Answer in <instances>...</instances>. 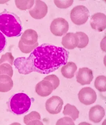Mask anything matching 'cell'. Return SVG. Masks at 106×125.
<instances>
[{
	"label": "cell",
	"mask_w": 106,
	"mask_h": 125,
	"mask_svg": "<svg viewBox=\"0 0 106 125\" xmlns=\"http://www.w3.org/2000/svg\"><path fill=\"white\" fill-rule=\"evenodd\" d=\"M75 34L77 35L79 40V43L77 47L80 49L85 48L89 42L88 36L82 32H77Z\"/></svg>",
	"instance_id": "21"
},
{
	"label": "cell",
	"mask_w": 106,
	"mask_h": 125,
	"mask_svg": "<svg viewBox=\"0 0 106 125\" xmlns=\"http://www.w3.org/2000/svg\"><path fill=\"white\" fill-rule=\"evenodd\" d=\"M79 43L78 37L75 33L69 32L62 38V44L65 48L73 49L77 46Z\"/></svg>",
	"instance_id": "14"
},
{
	"label": "cell",
	"mask_w": 106,
	"mask_h": 125,
	"mask_svg": "<svg viewBox=\"0 0 106 125\" xmlns=\"http://www.w3.org/2000/svg\"><path fill=\"white\" fill-rule=\"evenodd\" d=\"M43 80L50 81L53 85L54 90L56 89L60 84V80L57 76L54 74L51 75L46 76Z\"/></svg>",
	"instance_id": "24"
},
{
	"label": "cell",
	"mask_w": 106,
	"mask_h": 125,
	"mask_svg": "<svg viewBox=\"0 0 106 125\" xmlns=\"http://www.w3.org/2000/svg\"><path fill=\"white\" fill-rule=\"evenodd\" d=\"M77 81L82 85H88L93 79V71L87 67H83L78 70L76 76Z\"/></svg>",
	"instance_id": "11"
},
{
	"label": "cell",
	"mask_w": 106,
	"mask_h": 125,
	"mask_svg": "<svg viewBox=\"0 0 106 125\" xmlns=\"http://www.w3.org/2000/svg\"><path fill=\"white\" fill-rule=\"evenodd\" d=\"M6 41L5 37L0 32V52L5 49L6 45Z\"/></svg>",
	"instance_id": "27"
},
{
	"label": "cell",
	"mask_w": 106,
	"mask_h": 125,
	"mask_svg": "<svg viewBox=\"0 0 106 125\" xmlns=\"http://www.w3.org/2000/svg\"><path fill=\"white\" fill-rule=\"evenodd\" d=\"M90 15L89 10L85 6L78 5L72 9L70 12V17L74 24L80 25L87 22Z\"/></svg>",
	"instance_id": "5"
},
{
	"label": "cell",
	"mask_w": 106,
	"mask_h": 125,
	"mask_svg": "<svg viewBox=\"0 0 106 125\" xmlns=\"http://www.w3.org/2000/svg\"><path fill=\"white\" fill-rule=\"evenodd\" d=\"M13 74V68L11 64L4 63L0 65V75H6L12 77Z\"/></svg>",
	"instance_id": "22"
},
{
	"label": "cell",
	"mask_w": 106,
	"mask_h": 125,
	"mask_svg": "<svg viewBox=\"0 0 106 125\" xmlns=\"http://www.w3.org/2000/svg\"><path fill=\"white\" fill-rule=\"evenodd\" d=\"M69 54L64 48L44 44L36 48L27 58L32 72L48 74L66 64Z\"/></svg>",
	"instance_id": "1"
},
{
	"label": "cell",
	"mask_w": 106,
	"mask_h": 125,
	"mask_svg": "<svg viewBox=\"0 0 106 125\" xmlns=\"http://www.w3.org/2000/svg\"><path fill=\"white\" fill-rule=\"evenodd\" d=\"M105 115V110L102 106L96 105L90 109L89 113V120L95 123L101 121Z\"/></svg>",
	"instance_id": "13"
},
{
	"label": "cell",
	"mask_w": 106,
	"mask_h": 125,
	"mask_svg": "<svg viewBox=\"0 0 106 125\" xmlns=\"http://www.w3.org/2000/svg\"><path fill=\"white\" fill-rule=\"evenodd\" d=\"M63 114L64 115H69L75 121L79 117V112L75 106L67 104L64 107Z\"/></svg>",
	"instance_id": "18"
},
{
	"label": "cell",
	"mask_w": 106,
	"mask_h": 125,
	"mask_svg": "<svg viewBox=\"0 0 106 125\" xmlns=\"http://www.w3.org/2000/svg\"><path fill=\"white\" fill-rule=\"evenodd\" d=\"M13 86L11 77L6 75H0V92H8L12 89Z\"/></svg>",
	"instance_id": "16"
},
{
	"label": "cell",
	"mask_w": 106,
	"mask_h": 125,
	"mask_svg": "<svg viewBox=\"0 0 106 125\" xmlns=\"http://www.w3.org/2000/svg\"><path fill=\"white\" fill-rule=\"evenodd\" d=\"M55 5L61 9H66L72 5L73 0H54Z\"/></svg>",
	"instance_id": "25"
},
{
	"label": "cell",
	"mask_w": 106,
	"mask_h": 125,
	"mask_svg": "<svg viewBox=\"0 0 106 125\" xmlns=\"http://www.w3.org/2000/svg\"><path fill=\"white\" fill-rule=\"evenodd\" d=\"M95 88L100 92L106 91V77L104 75H99L96 78L94 82Z\"/></svg>",
	"instance_id": "19"
},
{
	"label": "cell",
	"mask_w": 106,
	"mask_h": 125,
	"mask_svg": "<svg viewBox=\"0 0 106 125\" xmlns=\"http://www.w3.org/2000/svg\"><path fill=\"white\" fill-rule=\"evenodd\" d=\"M22 30L19 18L15 14L5 11L0 13V31L9 37H18Z\"/></svg>",
	"instance_id": "2"
},
{
	"label": "cell",
	"mask_w": 106,
	"mask_h": 125,
	"mask_svg": "<svg viewBox=\"0 0 106 125\" xmlns=\"http://www.w3.org/2000/svg\"><path fill=\"white\" fill-rule=\"evenodd\" d=\"M31 105V99L24 93L15 94L11 98L9 101L11 111L17 115H22L27 112Z\"/></svg>",
	"instance_id": "3"
},
{
	"label": "cell",
	"mask_w": 106,
	"mask_h": 125,
	"mask_svg": "<svg viewBox=\"0 0 106 125\" xmlns=\"http://www.w3.org/2000/svg\"><path fill=\"white\" fill-rule=\"evenodd\" d=\"M77 69V67L74 62H69L62 67L61 69V72L64 77L71 79L74 76Z\"/></svg>",
	"instance_id": "15"
},
{
	"label": "cell",
	"mask_w": 106,
	"mask_h": 125,
	"mask_svg": "<svg viewBox=\"0 0 106 125\" xmlns=\"http://www.w3.org/2000/svg\"><path fill=\"white\" fill-rule=\"evenodd\" d=\"M69 29L68 22L64 18H58L52 21L50 26L51 32L55 36L61 37Z\"/></svg>",
	"instance_id": "6"
},
{
	"label": "cell",
	"mask_w": 106,
	"mask_h": 125,
	"mask_svg": "<svg viewBox=\"0 0 106 125\" xmlns=\"http://www.w3.org/2000/svg\"><path fill=\"white\" fill-rule=\"evenodd\" d=\"M38 35L32 29L26 30L21 35L19 43V48L24 53H29L38 46Z\"/></svg>",
	"instance_id": "4"
},
{
	"label": "cell",
	"mask_w": 106,
	"mask_h": 125,
	"mask_svg": "<svg viewBox=\"0 0 106 125\" xmlns=\"http://www.w3.org/2000/svg\"><path fill=\"white\" fill-rule=\"evenodd\" d=\"M34 0H15L17 7L22 10L31 9L34 6Z\"/></svg>",
	"instance_id": "20"
},
{
	"label": "cell",
	"mask_w": 106,
	"mask_h": 125,
	"mask_svg": "<svg viewBox=\"0 0 106 125\" xmlns=\"http://www.w3.org/2000/svg\"><path fill=\"white\" fill-rule=\"evenodd\" d=\"M41 120L40 115L36 111H32L25 116L24 121L26 125H43Z\"/></svg>",
	"instance_id": "17"
},
{
	"label": "cell",
	"mask_w": 106,
	"mask_h": 125,
	"mask_svg": "<svg viewBox=\"0 0 106 125\" xmlns=\"http://www.w3.org/2000/svg\"><path fill=\"white\" fill-rule=\"evenodd\" d=\"M64 105L63 100L58 96H52L46 101L45 107L47 112L52 115H56L61 112Z\"/></svg>",
	"instance_id": "8"
},
{
	"label": "cell",
	"mask_w": 106,
	"mask_h": 125,
	"mask_svg": "<svg viewBox=\"0 0 106 125\" xmlns=\"http://www.w3.org/2000/svg\"><path fill=\"white\" fill-rule=\"evenodd\" d=\"M56 125H75L73 120L69 117H65L59 120Z\"/></svg>",
	"instance_id": "26"
},
{
	"label": "cell",
	"mask_w": 106,
	"mask_h": 125,
	"mask_svg": "<svg viewBox=\"0 0 106 125\" xmlns=\"http://www.w3.org/2000/svg\"><path fill=\"white\" fill-rule=\"evenodd\" d=\"M54 88L52 83L46 80H43L35 86V91L38 95L42 97L48 96L52 93Z\"/></svg>",
	"instance_id": "12"
},
{
	"label": "cell",
	"mask_w": 106,
	"mask_h": 125,
	"mask_svg": "<svg viewBox=\"0 0 106 125\" xmlns=\"http://www.w3.org/2000/svg\"><path fill=\"white\" fill-rule=\"evenodd\" d=\"M78 98L82 104L89 105L95 103L97 99V95L93 89L87 87L83 88L79 91Z\"/></svg>",
	"instance_id": "7"
},
{
	"label": "cell",
	"mask_w": 106,
	"mask_h": 125,
	"mask_svg": "<svg viewBox=\"0 0 106 125\" xmlns=\"http://www.w3.org/2000/svg\"><path fill=\"white\" fill-rule=\"evenodd\" d=\"M32 8L29 11L30 16L35 19H41L44 18L48 13V8L44 2L36 0Z\"/></svg>",
	"instance_id": "9"
},
{
	"label": "cell",
	"mask_w": 106,
	"mask_h": 125,
	"mask_svg": "<svg viewBox=\"0 0 106 125\" xmlns=\"http://www.w3.org/2000/svg\"><path fill=\"white\" fill-rule=\"evenodd\" d=\"M90 24L94 30L101 32L106 27V16L103 13H97L92 15L90 20Z\"/></svg>",
	"instance_id": "10"
},
{
	"label": "cell",
	"mask_w": 106,
	"mask_h": 125,
	"mask_svg": "<svg viewBox=\"0 0 106 125\" xmlns=\"http://www.w3.org/2000/svg\"><path fill=\"white\" fill-rule=\"evenodd\" d=\"M14 60V57L11 52H7L5 54H3L0 59V65L4 63H7L13 65Z\"/></svg>",
	"instance_id": "23"
}]
</instances>
